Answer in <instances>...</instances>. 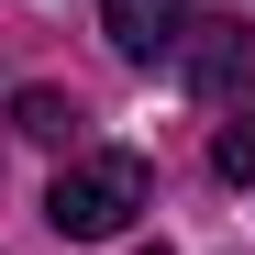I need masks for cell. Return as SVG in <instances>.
<instances>
[{
	"mask_svg": "<svg viewBox=\"0 0 255 255\" xmlns=\"http://www.w3.org/2000/svg\"><path fill=\"white\" fill-rule=\"evenodd\" d=\"M166 56H178V78L200 100H244L255 89V22H178Z\"/></svg>",
	"mask_w": 255,
	"mask_h": 255,
	"instance_id": "2",
	"label": "cell"
},
{
	"mask_svg": "<svg viewBox=\"0 0 255 255\" xmlns=\"http://www.w3.org/2000/svg\"><path fill=\"white\" fill-rule=\"evenodd\" d=\"M211 166H222L233 189H255V122H222V144H211Z\"/></svg>",
	"mask_w": 255,
	"mask_h": 255,
	"instance_id": "5",
	"label": "cell"
},
{
	"mask_svg": "<svg viewBox=\"0 0 255 255\" xmlns=\"http://www.w3.org/2000/svg\"><path fill=\"white\" fill-rule=\"evenodd\" d=\"M144 200H155L144 155L100 144V155H67V166H56V189H45V222H56L67 244H111V233H133V211H144Z\"/></svg>",
	"mask_w": 255,
	"mask_h": 255,
	"instance_id": "1",
	"label": "cell"
},
{
	"mask_svg": "<svg viewBox=\"0 0 255 255\" xmlns=\"http://www.w3.org/2000/svg\"><path fill=\"white\" fill-rule=\"evenodd\" d=\"M11 133H33V144H78V100H67V89H22V100H11Z\"/></svg>",
	"mask_w": 255,
	"mask_h": 255,
	"instance_id": "4",
	"label": "cell"
},
{
	"mask_svg": "<svg viewBox=\"0 0 255 255\" xmlns=\"http://www.w3.org/2000/svg\"><path fill=\"white\" fill-rule=\"evenodd\" d=\"M100 22H111V56H133V67H155L166 45H178L189 0H100Z\"/></svg>",
	"mask_w": 255,
	"mask_h": 255,
	"instance_id": "3",
	"label": "cell"
}]
</instances>
